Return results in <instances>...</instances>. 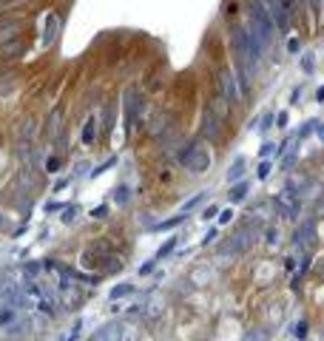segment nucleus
<instances>
[{
    "instance_id": "18",
    "label": "nucleus",
    "mask_w": 324,
    "mask_h": 341,
    "mask_svg": "<svg viewBox=\"0 0 324 341\" xmlns=\"http://www.w3.org/2000/svg\"><path fill=\"white\" fill-rule=\"evenodd\" d=\"M296 336L302 339V336H307V321H299V327H296Z\"/></svg>"
},
{
    "instance_id": "9",
    "label": "nucleus",
    "mask_w": 324,
    "mask_h": 341,
    "mask_svg": "<svg viewBox=\"0 0 324 341\" xmlns=\"http://www.w3.org/2000/svg\"><path fill=\"white\" fill-rule=\"evenodd\" d=\"M244 194H247V182H242V185H236L233 191H230V202H242Z\"/></svg>"
},
{
    "instance_id": "17",
    "label": "nucleus",
    "mask_w": 324,
    "mask_h": 341,
    "mask_svg": "<svg viewBox=\"0 0 324 341\" xmlns=\"http://www.w3.org/2000/svg\"><path fill=\"white\" fill-rule=\"evenodd\" d=\"M182 222H185V216H177V219H171V222H162V230H165V227H174V225H182Z\"/></svg>"
},
{
    "instance_id": "14",
    "label": "nucleus",
    "mask_w": 324,
    "mask_h": 341,
    "mask_svg": "<svg viewBox=\"0 0 324 341\" xmlns=\"http://www.w3.org/2000/svg\"><path fill=\"white\" fill-rule=\"evenodd\" d=\"M174 247H177V239H171L168 244H162V247H160V253H157V259H162V256H168V253L174 250Z\"/></svg>"
},
{
    "instance_id": "10",
    "label": "nucleus",
    "mask_w": 324,
    "mask_h": 341,
    "mask_svg": "<svg viewBox=\"0 0 324 341\" xmlns=\"http://www.w3.org/2000/svg\"><path fill=\"white\" fill-rule=\"evenodd\" d=\"M205 199H208V194H196L194 199H188V202H185V211H191V208H199Z\"/></svg>"
},
{
    "instance_id": "13",
    "label": "nucleus",
    "mask_w": 324,
    "mask_h": 341,
    "mask_svg": "<svg viewBox=\"0 0 324 341\" xmlns=\"http://www.w3.org/2000/svg\"><path fill=\"white\" fill-rule=\"evenodd\" d=\"M131 290H134L131 284H120V287H114V290H111V299H120V296H128Z\"/></svg>"
},
{
    "instance_id": "20",
    "label": "nucleus",
    "mask_w": 324,
    "mask_h": 341,
    "mask_svg": "<svg viewBox=\"0 0 324 341\" xmlns=\"http://www.w3.org/2000/svg\"><path fill=\"white\" fill-rule=\"evenodd\" d=\"M230 219H233V211H222V216H219V222L225 225V222H230Z\"/></svg>"
},
{
    "instance_id": "6",
    "label": "nucleus",
    "mask_w": 324,
    "mask_h": 341,
    "mask_svg": "<svg viewBox=\"0 0 324 341\" xmlns=\"http://www.w3.org/2000/svg\"><path fill=\"white\" fill-rule=\"evenodd\" d=\"M54 32H57V17L49 15V17H46V37H43V40H46V43H51Z\"/></svg>"
},
{
    "instance_id": "2",
    "label": "nucleus",
    "mask_w": 324,
    "mask_h": 341,
    "mask_svg": "<svg viewBox=\"0 0 324 341\" xmlns=\"http://www.w3.org/2000/svg\"><path fill=\"white\" fill-rule=\"evenodd\" d=\"M276 208L282 213V219H293V216H296V196H293L290 191L279 194L276 196Z\"/></svg>"
},
{
    "instance_id": "19",
    "label": "nucleus",
    "mask_w": 324,
    "mask_h": 341,
    "mask_svg": "<svg viewBox=\"0 0 324 341\" xmlns=\"http://www.w3.org/2000/svg\"><path fill=\"white\" fill-rule=\"evenodd\" d=\"M244 341H264V333H262V330H256V333H250Z\"/></svg>"
},
{
    "instance_id": "23",
    "label": "nucleus",
    "mask_w": 324,
    "mask_h": 341,
    "mask_svg": "<svg viewBox=\"0 0 324 341\" xmlns=\"http://www.w3.org/2000/svg\"><path fill=\"white\" fill-rule=\"evenodd\" d=\"M267 174H270V165L264 162V165H262V168H259V177H262V179H264V177H267Z\"/></svg>"
},
{
    "instance_id": "8",
    "label": "nucleus",
    "mask_w": 324,
    "mask_h": 341,
    "mask_svg": "<svg viewBox=\"0 0 324 341\" xmlns=\"http://www.w3.org/2000/svg\"><path fill=\"white\" fill-rule=\"evenodd\" d=\"M242 174H244V160H236V162H233V168L227 171V179L233 182V179H239Z\"/></svg>"
},
{
    "instance_id": "11",
    "label": "nucleus",
    "mask_w": 324,
    "mask_h": 341,
    "mask_svg": "<svg viewBox=\"0 0 324 341\" xmlns=\"http://www.w3.org/2000/svg\"><path fill=\"white\" fill-rule=\"evenodd\" d=\"M34 134H37V122H34V120H26V125H23V140H29Z\"/></svg>"
},
{
    "instance_id": "21",
    "label": "nucleus",
    "mask_w": 324,
    "mask_h": 341,
    "mask_svg": "<svg viewBox=\"0 0 324 341\" xmlns=\"http://www.w3.org/2000/svg\"><path fill=\"white\" fill-rule=\"evenodd\" d=\"M46 168H49V171H57V168H60V160H49V162H46Z\"/></svg>"
},
{
    "instance_id": "7",
    "label": "nucleus",
    "mask_w": 324,
    "mask_h": 341,
    "mask_svg": "<svg viewBox=\"0 0 324 341\" xmlns=\"http://www.w3.org/2000/svg\"><path fill=\"white\" fill-rule=\"evenodd\" d=\"M94 125H97V122H94V120H88V122H85V128H82V142H85V145H91V142H94Z\"/></svg>"
},
{
    "instance_id": "15",
    "label": "nucleus",
    "mask_w": 324,
    "mask_h": 341,
    "mask_svg": "<svg viewBox=\"0 0 324 341\" xmlns=\"http://www.w3.org/2000/svg\"><path fill=\"white\" fill-rule=\"evenodd\" d=\"M12 319H15V310H9V307H6V310H0V327H3V324H9Z\"/></svg>"
},
{
    "instance_id": "24",
    "label": "nucleus",
    "mask_w": 324,
    "mask_h": 341,
    "mask_svg": "<svg viewBox=\"0 0 324 341\" xmlns=\"http://www.w3.org/2000/svg\"><path fill=\"white\" fill-rule=\"evenodd\" d=\"M213 216H216V208H213V205H211V208L205 211V216H202V219H213Z\"/></svg>"
},
{
    "instance_id": "12",
    "label": "nucleus",
    "mask_w": 324,
    "mask_h": 341,
    "mask_svg": "<svg viewBox=\"0 0 324 341\" xmlns=\"http://www.w3.org/2000/svg\"><path fill=\"white\" fill-rule=\"evenodd\" d=\"M120 341H137V330H134V327L120 330Z\"/></svg>"
},
{
    "instance_id": "3",
    "label": "nucleus",
    "mask_w": 324,
    "mask_h": 341,
    "mask_svg": "<svg viewBox=\"0 0 324 341\" xmlns=\"http://www.w3.org/2000/svg\"><path fill=\"white\" fill-rule=\"evenodd\" d=\"M91 341H120V327H117V324L102 327V330H100V333H97V336H94Z\"/></svg>"
},
{
    "instance_id": "1",
    "label": "nucleus",
    "mask_w": 324,
    "mask_h": 341,
    "mask_svg": "<svg viewBox=\"0 0 324 341\" xmlns=\"http://www.w3.org/2000/svg\"><path fill=\"white\" fill-rule=\"evenodd\" d=\"M182 165H185L188 171H194V174H202V171H208L211 160H208V154H205V151L191 148V151H185V154H182Z\"/></svg>"
},
{
    "instance_id": "5",
    "label": "nucleus",
    "mask_w": 324,
    "mask_h": 341,
    "mask_svg": "<svg viewBox=\"0 0 324 341\" xmlns=\"http://www.w3.org/2000/svg\"><path fill=\"white\" fill-rule=\"evenodd\" d=\"M80 330H82V321L77 319V324L68 327V333H65V336H60V341H74V339H80Z\"/></svg>"
},
{
    "instance_id": "4",
    "label": "nucleus",
    "mask_w": 324,
    "mask_h": 341,
    "mask_svg": "<svg viewBox=\"0 0 324 341\" xmlns=\"http://www.w3.org/2000/svg\"><path fill=\"white\" fill-rule=\"evenodd\" d=\"M137 108H140V97L131 91V94H128V125L137 120Z\"/></svg>"
},
{
    "instance_id": "22",
    "label": "nucleus",
    "mask_w": 324,
    "mask_h": 341,
    "mask_svg": "<svg viewBox=\"0 0 324 341\" xmlns=\"http://www.w3.org/2000/svg\"><path fill=\"white\" fill-rule=\"evenodd\" d=\"M151 270H154V261H148V264H142V267H140V273H142V276H145V273H151Z\"/></svg>"
},
{
    "instance_id": "16",
    "label": "nucleus",
    "mask_w": 324,
    "mask_h": 341,
    "mask_svg": "<svg viewBox=\"0 0 324 341\" xmlns=\"http://www.w3.org/2000/svg\"><path fill=\"white\" fill-rule=\"evenodd\" d=\"M114 199H117L120 205H125V202H128V188H117V196H114Z\"/></svg>"
}]
</instances>
